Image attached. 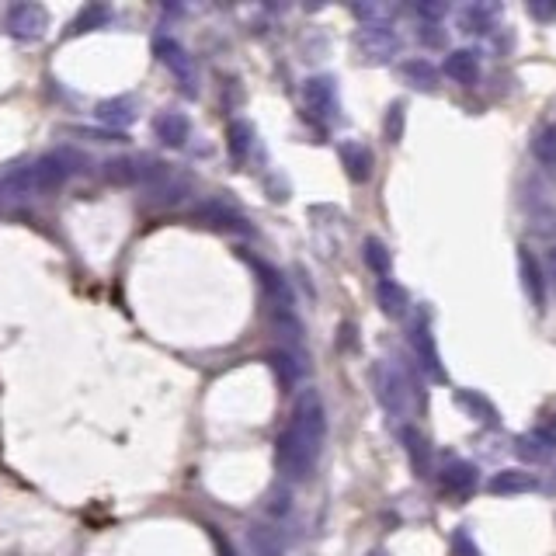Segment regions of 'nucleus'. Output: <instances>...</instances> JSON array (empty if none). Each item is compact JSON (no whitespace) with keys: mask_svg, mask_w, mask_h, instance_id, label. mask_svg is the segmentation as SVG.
I'll list each match as a JSON object with an SVG mask.
<instances>
[{"mask_svg":"<svg viewBox=\"0 0 556 556\" xmlns=\"http://www.w3.org/2000/svg\"><path fill=\"white\" fill-rule=\"evenodd\" d=\"M139 167H136V160H129V157H115V160H108L105 164V178L112 181V185H133V181H139Z\"/></svg>","mask_w":556,"mask_h":556,"instance_id":"nucleus-25","label":"nucleus"},{"mask_svg":"<svg viewBox=\"0 0 556 556\" xmlns=\"http://www.w3.org/2000/svg\"><path fill=\"white\" fill-rule=\"evenodd\" d=\"M400 73H404V80L414 84L417 91H435L438 87V70L431 67L428 60H407L404 67H400Z\"/></svg>","mask_w":556,"mask_h":556,"instance_id":"nucleus-22","label":"nucleus"},{"mask_svg":"<svg viewBox=\"0 0 556 556\" xmlns=\"http://www.w3.org/2000/svg\"><path fill=\"white\" fill-rule=\"evenodd\" d=\"M536 487H539V480L532 477V473H525V470H501V473H494V477H490V484H487L490 494H497V497L529 494V490H536Z\"/></svg>","mask_w":556,"mask_h":556,"instance_id":"nucleus-16","label":"nucleus"},{"mask_svg":"<svg viewBox=\"0 0 556 556\" xmlns=\"http://www.w3.org/2000/svg\"><path fill=\"white\" fill-rule=\"evenodd\" d=\"M105 18H108V7H101V4L84 7V11H80L77 18L70 21L67 35H84V32H91V28H101V21H105Z\"/></svg>","mask_w":556,"mask_h":556,"instance_id":"nucleus-26","label":"nucleus"},{"mask_svg":"<svg viewBox=\"0 0 556 556\" xmlns=\"http://www.w3.org/2000/svg\"><path fill=\"white\" fill-rule=\"evenodd\" d=\"M386 139H390V143H400V139H404V105H400V101H393L390 112H386Z\"/></svg>","mask_w":556,"mask_h":556,"instance_id":"nucleus-29","label":"nucleus"},{"mask_svg":"<svg viewBox=\"0 0 556 556\" xmlns=\"http://www.w3.org/2000/svg\"><path fill=\"white\" fill-rule=\"evenodd\" d=\"M358 46L369 53V60H390L400 49V35L390 25H362L358 32Z\"/></svg>","mask_w":556,"mask_h":556,"instance_id":"nucleus-10","label":"nucleus"},{"mask_svg":"<svg viewBox=\"0 0 556 556\" xmlns=\"http://www.w3.org/2000/svg\"><path fill=\"white\" fill-rule=\"evenodd\" d=\"M247 543H251L254 556H285L282 532H278L275 525H251V532H247Z\"/></svg>","mask_w":556,"mask_h":556,"instance_id":"nucleus-20","label":"nucleus"},{"mask_svg":"<svg viewBox=\"0 0 556 556\" xmlns=\"http://www.w3.org/2000/svg\"><path fill=\"white\" fill-rule=\"evenodd\" d=\"M518 275H522L525 296H529L532 306L543 313L546 310V278H543V265H539L536 254L529 251V244L518 247Z\"/></svg>","mask_w":556,"mask_h":556,"instance_id":"nucleus-7","label":"nucleus"},{"mask_svg":"<svg viewBox=\"0 0 556 556\" xmlns=\"http://www.w3.org/2000/svg\"><path fill=\"white\" fill-rule=\"evenodd\" d=\"M268 508H272L275 515H285V511H289V494H285V490H275L272 504H268Z\"/></svg>","mask_w":556,"mask_h":556,"instance_id":"nucleus-35","label":"nucleus"},{"mask_svg":"<svg viewBox=\"0 0 556 556\" xmlns=\"http://www.w3.org/2000/svg\"><path fill=\"white\" fill-rule=\"evenodd\" d=\"M442 73L449 80H456V84L473 87L480 80V56L473 53V49H452V53L445 56Z\"/></svg>","mask_w":556,"mask_h":556,"instance_id":"nucleus-11","label":"nucleus"},{"mask_svg":"<svg viewBox=\"0 0 556 556\" xmlns=\"http://www.w3.org/2000/svg\"><path fill=\"white\" fill-rule=\"evenodd\" d=\"M452 556H484V553H480V546L473 543L470 532L456 529V532H452Z\"/></svg>","mask_w":556,"mask_h":556,"instance_id":"nucleus-31","label":"nucleus"},{"mask_svg":"<svg viewBox=\"0 0 556 556\" xmlns=\"http://www.w3.org/2000/svg\"><path fill=\"white\" fill-rule=\"evenodd\" d=\"M153 133H157V139L164 146H185L188 136H192V122L181 112H160L157 119H153Z\"/></svg>","mask_w":556,"mask_h":556,"instance_id":"nucleus-13","label":"nucleus"},{"mask_svg":"<svg viewBox=\"0 0 556 556\" xmlns=\"http://www.w3.org/2000/svg\"><path fill=\"white\" fill-rule=\"evenodd\" d=\"M153 53L160 56V63H164L167 70H174V77H178V80H188V84H195V67H192V60H188V53H185V49H181L174 39L160 35V39L153 42Z\"/></svg>","mask_w":556,"mask_h":556,"instance_id":"nucleus-12","label":"nucleus"},{"mask_svg":"<svg viewBox=\"0 0 556 556\" xmlns=\"http://www.w3.org/2000/svg\"><path fill=\"white\" fill-rule=\"evenodd\" d=\"M369 556H386V553H379V550H376V553H369Z\"/></svg>","mask_w":556,"mask_h":556,"instance_id":"nucleus-36","label":"nucleus"},{"mask_svg":"<svg viewBox=\"0 0 556 556\" xmlns=\"http://www.w3.org/2000/svg\"><path fill=\"white\" fill-rule=\"evenodd\" d=\"M247 150H251V129H247L244 122H233V126H230V153H233V160H244Z\"/></svg>","mask_w":556,"mask_h":556,"instance_id":"nucleus-28","label":"nucleus"},{"mask_svg":"<svg viewBox=\"0 0 556 556\" xmlns=\"http://www.w3.org/2000/svg\"><path fill=\"white\" fill-rule=\"evenodd\" d=\"M546 285H553V292H556V247H550V254H546Z\"/></svg>","mask_w":556,"mask_h":556,"instance_id":"nucleus-34","label":"nucleus"},{"mask_svg":"<svg viewBox=\"0 0 556 556\" xmlns=\"http://www.w3.org/2000/svg\"><path fill=\"white\" fill-rule=\"evenodd\" d=\"M411 348L417 355V365H421V369L428 372L435 383H445V365H442V355H438V345H435V334H431L428 324H414Z\"/></svg>","mask_w":556,"mask_h":556,"instance_id":"nucleus-8","label":"nucleus"},{"mask_svg":"<svg viewBox=\"0 0 556 556\" xmlns=\"http://www.w3.org/2000/svg\"><path fill=\"white\" fill-rule=\"evenodd\" d=\"M365 265H369L372 268V272H376V275H390V251H386V244H383V240H376V237H369V240H365Z\"/></svg>","mask_w":556,"mask_h":556,"instance_id":"nucleus-27","label":"nucleus"},{"mask_svg":"<svg viewBox=\"0 0 556 556\" xmlns=\"http://www.w3.org/2000/svg\"><path fill=\"white\" fill-rule=\"evenodd\" d=\"M268 362H272V369L278 372V379H282V386H292V383H296L299 369H296V362H292V358L285 355V351H275V355L268 358Z\"/></svg>","mask_w":556,"mask_h":556,"instance_id":"nucleus-30","label":"nucleus"},{"mask_svg":"<svg viewBox=\"0 0 556 556\" xmlns=\"http://www.w3.org/2000/svg\"><path fill=\"white\" fill-rule=\"evenodd\" d=\"M532 157L546 167H556V126H543L532 139Z\"/></svg>","mask_w":556,"mask_h":556,"instance_id":"nucleus-24","label":"nucleus"},{"mask_svg":"<svg viewBox=\"0 0 556 556\" xmlns=\"http://www.w3.org/2000/svg\"><path fill=\"white\" fill-rule=\"evenodd\" d=\"M497 18H501V4H466L459 11V28L466 35H487Z\"/></svg>","mask_w":556,"mask_h":556,"instance_id":"nucleus-15","label":"nucleus"},{"mask_svg":"<svg viewBox=\"0 0 556 556\" xmlns=\"http://www.w3.org/2000/svg\"><path fill=\"white\" fill-rule=\"evenodd\" d=\"M525 11H529L536 21H556V0L553 4H539V0H532V4H525Z\"/></svg>","mask_w":556,"mask_h":556,"instance_id":"nucleus-32","label":"nucleus"},{"mask_svg":"<svg viewBox=\"0 0 556 556\" xmlns=\"http://www.w3.org/2000/svg\"><path fill=\"white\" fill-rule=\"evenodd\" d=\"M199 219H206L209 226H219V230H244V216L219 206V202H206V206L199 209Z\"/></svg>","mask_w":556,"mask_h":556,"instance_id":"nucleus-23","label":"nucleus"},{"mask_svg":"<svg viewBox=\"0 0 556 556\" xmlns=\"http://www.w3.org/2000/svg\"><path fill=\"white\" fill-rule=\"evenodd\" d=\"M42 185H39V174H35L32 164L25 167H14V171H7L4 178H0V202H32L39 199Z\"/></svg>","mask_w":556,"mask_h":556,"instance_id":"nucleus-4","label":"nucleus"},{"mask_svg":"<svg viewBox=\"0 0 556 556\" xmlns=\"http://www.w3.org/2000/svg\"><path fill=\"white\" fill-rule=\"evenodd\" d=\"M372 386H376V400L383 404L386 414H393V417L411 414V407H414L411 383H407V376L393 362H379L376 369H372Z\"/></svg>","mask_w":556,"mask_h":556,"instance_id":"nucleus-2","label":"nucleus"},{"mask_svg":"<svg viewBox=\"0 0 556 556\" xmlns=\"http://www.w3.org/2000/svg\"><path fill=\"white\" fill-rule=\"evenodd\" d=\"M303 101L317 119H334V115H338V80L310 77L303 84Z\"/></svg>","mask_w":556,"mask_h":556,"instance_id":"nucleus-6","label":"nucleus"},{"mask_svg":"<svg viewBox=\"0 0 556 556\" xmlns=\"http://www.w3.org/2000/svg\"><path fill=\"white\" fill-rule=\"evenodd\" d=\"M324 435H327V414L324 400L317 390H303L292 407L289 428L278 438V466L285 477L306 480L317 470V459L324 452Z\"/></svg>","mask_w":556,"mask_h":556,"instance_id":"nucleus-1","label":"nucleus"},{"mask_svg":"<svg viewBox=\"0 0 556 556\" xmlns=\"http://www.w3.org/2000/svg\"><path fill=\"white\" fill-rule=\"evenodd\" d=\"M445 11H449V4H417V14H421V18H428V21L445 18Z\"/></svg>","mask_w":556,"mask_h":556,"instance_id":"nucleus-33","label":"nucleus"},{"mask_svg":"<svg viewBox=\"0 0 556 556\" xmlns=\"http://www.w3.org/2000/svg\"><path fill=\"white\" fill-rule=\"evenodd\" d=\"M400 442H404L407 459H411V470L417 473V477H431V445H428V438H424L417 428H404L400 431Z\"/></svg>","mask_w":556,"mask_h":556,"instance_id":"nucleus-18","label":"nucleus"},{"mask_svg":"<svg viewBox=\"0 0 556 556\" xmlns=\"http://www.w3.org/2000/svg\"><path fill=\"white\" fill-rule=\"evenodd\" d=\"M46 25H49V11L42 4H14L11 11H7V28H11V35L21 42L39 39V35L46 32Z\"/></svg>","mask_w":556,"mask_h":556,"instance_id":"nucleus-3","label":"nucleus"},{"mask_svg":"<svg viewBox=\"0 0 556 556\" xmlns=\"http://www.w3.org/2000/svg\"><path fill=\"white\" fill-rule=\"evenodd\" d=\"M515 452L532 466L550 463V459L556 456V431L550 428V424H539V428L525 431V435L515 438Z\"/></svg>","mask_w":556,"mask_h":556,"instance_id":"nucleus-5","label":"nucleus"},{"mask_svg":"<svg viewBox=\"0 0 556 556\" xmlns=\"http://www.w3.org/2000/svg\"><path fill=\"white\" fill-rule=\"evenodd\" d=\"M376 299H379V310L390 320L407 317V310H411V296H407L404 285H397L393 278H383V282L376 285Z\"/></svg>","mask_w":556,"mask_h":556,"instance_id":"nucleus-17","label":"nucleus"},{"mask_svg":"<svg viewBox=\"0 0 556 556\" xmlns=\"http://www.w3.org/2000/svg\"><path fill=\"white\" fill-rule=\"evenodd\" d=\"M477 487H480V470L473 463H466V459H452L442 470V494L456 497V501L470 497Z\"/></svg>","mask_w":556,"mask_h":556,"instance_id":"nucleus-9","label":"nucleus"},{"mask_svg":"<svg viewBox=\"0 0 556 556\" xmlns=\"http://www.w3.org/2000/svg\"><path fill=\"white\" fill-rule=\"evenodd\" d=\"M98 119L105 122V126H112V129H122V126H129V122L136 119V108H133V101H129V98L101 101V105H98Z\"/></svg>","mask_w":556,"mask_h":556,"instance_id":"nucleus-21","label":"nucleus"},{"mask_svg":"<svg viewBox=\"0 0 556 556\" xmlns=\"http://www.w3.org/2000/svg\"><path fill=\"white\" fill-rule=\"evenodd\" d=\"M456 404L463 407V411L470 414V417H477V421L490 424V428H497V424H501V414H497V407L490 404L484 393H477V390H456Z\"/></svg>","mask_w":556,"mask_h":556,"instance_id":"nucleus-19","label":"nucleus"},{"mask_svg":"<svg viewBox=\"0 0 556 556\" xmlns=\"http://www.w3.org/2000/svg\"><path fill=\"white\" fill-rule=\"evenodd\" d=\"M341 164H345V171H348V178L355 181V185H362V181H369L372 178V150L365 143H341Z\"/></svg>","mask_w":556,"mask_h":556,"instance_id":"nucleus-14","label":"nucleus"}]
</instances>
